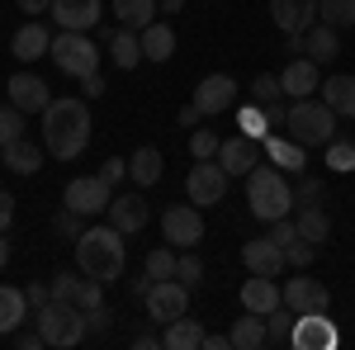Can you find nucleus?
<instances>
[{
  "mask_svg": "<svg viewBox=\"0 0 355 350\" xmlns=\"http://www.w3.org/2000/svg\"><path fill=\"white\" fill-rule=\"evenodd\" d=\"M318 19L331 28H351L355 24V0H318Z\"/></svg>",
  "mask_w": 355,
  "mask_h": 350,
  "instance_id": "nucleus-37",
  "label": "nucleus"
},
{
  "mask_svg": "<svg viewBox=\"0 0 355 350\" xmlns=\"http://www.w3.org/2000/svg\"><path fill=\"white\" fill-rule=\"evenodd\" d=\"M110 322H114V313L105 308V303L85 313V331H90V336H100V331H110Z\"/></svg>",
  "mask_w": 355,
  "mask_h": 350,
  "instance_id": "nucleus-47",
  "label": "nucleus"
},
{
  "mask_svg": "<svg viewBox=\"0 0 355 350\" xmlns=\"http://www.w3.org/2000/svg\"><path fill=\"white\" fill-rule=\"evenodd\" d=\"M218 147H223V137L209 133V128H194V133H190V157H194V161H214Z\"/></svg>",
  "mask_w": 355,
  "mask_h": 350,
  "instance_id": "nucleus-41",
  "label": "nucleus"
},
{
  "mask_svg": "<svg viewBox=\"0 0 355 350\" xmlns=\"http://www.w3.org/2000/svg\"><path fill=\"white\" fill-rule=\"evenodd\" d=\"M284 308H294V313H327V303H331V294H327V284L322 279H313L308 270H299L294 279H284Z\"/></svg>",
  "mask_w": 355,
  "mask_h": 350,
  "instance_id": "nucleus-11",
  "label": "nucleus"
},
{
  "mask_svg": "<svg viewBox=\"0 0 355 350\" xmlns=\"http://www.w3.org/2000/svg\"><path fill=\"white\" fill-rule=\"evenodd\" d=\"M123 265H128V246H123V232L105 222V227H85L76 237V270L100 279V284H114L123 279Z\"/></svg>",
  "mask_w": 355,
  "mask_h": 350,
  "instance_id": "nucleus-2",
  "label": "nucleus"
},
{
  "mask_svg": "<svg viewBox=\"0 0 355 350\" xmlns=\"http://www.w3.org/2000/svg\"><path fill=\"white\" fill-rule=\"evenodd\" d=\"M10 227H15V194L0 189V232H10Z\"/></svg>",
  "mask_w": 355,
  "mask_h": 350,
  "instance_id": "nucleus-52",
  "label": "nucleus"
},
{
  "mask_svg": "<svg viewBox=\"0 0 355 350\" xmlns=\"http://www.w3.org/2000/svg\"><path fill=\"white\" fill-rule=\"evenodd\" d=\"M204 326L194 322V317H175V322H166L162 331V350H204Z\"/></svg>",
  "mask_w": 355,
  "mask_h": 350,
  "instance_id": "nucleus-26",
  "label": "nucleus"
},
{
  "mask_svg": "<svg viewBox=\"0 0 355 350\" xmlns=\"http://www.w3.org/2000/svg\"><path fill=\"white\" fill-rule=\"evenodd\" d=\"M175 261H180V256H175V246L166 242V246H152V251H147V274H152V279H175Z\"/></svg>",
  "mask_w": 355,
  "mask_h": 350,
  "instance_id": "nucleus-38",
  "label": "nucleus"
},
{
  "mask_svg": "<svg viewBox=\"0 0 355 350\" xmlns=\"http://www.w3.org/2000/svg\"><path fill=\"white\" fill-rule=\"evenodd\" d=\"M322 194H327V185L313 180V175H303L299 185H294V199H299V204H322Z\"/></svg>",
  "mask_w": 355,
  "mask_h": 350,
  "instance_id": "nucleus-46",
  "label": "nucleus"
},
{
  "mask_svg": "<svg viewBox=\"0 0 355 350\" xmlns=\"http://www.w3.org/2000/svg\"><path fill=\"white\" fill-rule=\"evenodd\" d=\"M237 128H242L251 142H266L270 137V123H266V114H261V105L251 100V105H242V114H237Z\"/></svg>",
  "mask_w": 355,
  "mask_h": 350,
  "instance_id": "nucleus-39",
  "label": "nucleus"
},
{
  "mask_svg": "<svg viewBox=\"0 0 355 350\" xmlns=\"http://www.w3.org/2000/svg\"><path fill=\"white\" fill-rule=\"evenodd\" d=\"M53 19L67 33H90V28L105 19V5L100 0H53Z\"/></svg>",
  "mask_w": 355,
  "mask_h": 350,
  "instance_id": "nucleus-14",
  "label": "nucleus"
},
{
  "mask_svg": "<svg viewBox=\"0 0 355 350\" xmlns=\"http://www.w3.org/2000/svg\"><path fill=\"white\" fill-rule=\"evenodd\" d=\"M110 57L119 71H137L147 57H142V38H137V28H123L119 24V33L110 38Z\"/></svg>",
  "mask_w": 355,
  "mask_h": 350,
  "instance_id": "nucleus-29",
  "label": "nucleus"
},
{
  "mask_svg": "<svg viewBox=\"0 0 355 350\" xmlns=\"http://www.w3.org/2000/svg\"><path fill=\"white\" fill-rule=\"evenodd\" d=\"M294 222H299V237H303V242H313L318 251H322V242L331 237V218H327V209H322V204H299Z\"/></svg>",
  "mask_w": 355,
  "mask_h": 350,
  "instance_id": "nucleus-28",
  "label": "nucleus"
},
{
  "mask_svg": "<svg viewBox=\"0 0 355 350\" xmlns=\"http://www.w3.org/2000/svg\"><path fill=\"white\" fill-rule=\"evenodd\" d=\"M15 346L19 350H38V346H48V341H43V331L33 326V331H19V336H15Z\"/></svg>",
  "mask_w": 355,
  "mask_h": 350,
  "instance_id": "nucleus-54",
  "label": "nucleus"
},
{
  "mask_svg": "<svg viewBox=\"0 0 355 350\" xmlns=\"http://www.w3.org/2000/svg\"><path fill=\"white\" fill-rule=\"evenodd\" d=\"M336 33H341V28H331V24H322V19H318V24L303 33V57H313L318 67H327L331 57L341 53V38H336Z\"/></svg>",
  "mask_w": 355,
  "mask_h": 350,
  "instance_id": "nucleus-25",
  "label": "nucleus"
},
{
  "mask_svg": "<svg viewBox=\"0 0 355 350\" xmlns=\"http://www.w3.org/2000/svg\"><path fill=\"white\" fill-rule=\"evenodd\" d=\"M279 90H284L289 100L318 95V90H322V81H318V62H313V57H294V62L279 71Z\"/></svg>",
  "mask_w": 355,
  "mask_h": 350,
  "instance_id": "nucleus-17",
  "label": "nucleus"
},
{
  "mask_svg": "<svg viewBox=\"0 0 355 350\" xmlns=\"http://www.w3.org/2000/svg\"><path fill=\"white\" fill-rule=\"evenodd\" d=\"M242 265L251 270V274H270V279H279V270L289 265V261H284V246H275L270 237H251V242L242 246Z\"/></svg>",
  "mask_w": 355,
  "mask_h": 350,
  "instance_id": "nucleus-18",
  "label": "nucleus"
},
{
  "mask_svg": "<svg viewBox=\"0 0 355 350\" xmlns=\"http://www.w3.org/2000/svg\"><path fill=\"white\" fill-rule=\"evenodd\" d=\"M199 119H204V114H199L194 105H185V109H180V128H199Z\"/></svg>",
  "mask_w": 355,
  "mask_h": 350,
  "instance_id": "nucleus-57",
  "label": "nucleus"
},
{
  "mask_svg": "<svg viewBox=\"0 0 355 350\" xmlns=\"http://www.w3.org/2000/svg\"><path fill=\"white\" fill-rule=\"evenodd\" d=\"M28 317V298L24 289H15V284H0V336L5 331H19V322Z\"/></svg>",
  "mask_w": 355,
  "mask_h": 350,
  "instance_id": "nucleus-32",
  "label": "nucleus"
},
{
  "mask_svg": "<svg viewBox=\"0 0 355 350\" xmlns=\"http://www.w3.org/2000/svg\"><path fill=\"white\" fill-rule=\"evenodd\" d=\"M313 256H318V246L303 242V237H294V242L284 246V261H289L294 270H308V265H313Z\"/></svg>",
  "mask_w": 355,
  "mask_h": 350,
  "instance_id": "nucleus-45",
  "label": "nucleus"
},
{
  "mask_svg": "<svg viewBox=\"0 0 355 350\" xmlns=\"http://www.w3.org/2000/svg\"><path fill=\"white\" fill-rule=\"evenodd\" d=\"M90 105L85 95H62L43 109V147L53 152V161H76L90 147Z\"/></svg>",
  "mask_w": 355,
  "mask_h": 350,
  "instance_id": "nucleus-1",
  "label": "nucleus"
},
{
  "mask_svg": "<svg viewBox=\"0 0 355 350\" xmlns=\"http://www.w3.org/2000/svg\"><path fill=\"white\" fill-rule=\"evenodd\" d=\"M214 161L227 170V175H251V166H256V142L251 137H223V147H218V157Z\"/></svg>",
  "mask_w": 355,
  "mask_h": 350,
  "instance_id": "nucleus-23",
  "label": "nucleus"
},
{
  "mask_svg": "<svg viewBox=\"0 0 355 350\" xmlns=\"http://www.w3.org/2000/svg\"><path fill=\"white\" fill-rule=\"evenodd\" d=\"M162 170H166V157L157 152V147H137L133 157H128V175H133L137 189L157 185V180H162Z\"/></svg>",
  "mask_w": 355,
  "mask_h": 350,
  "instance_id": "nucleus-30",
  "label": "nucleus"
},
{
  "mask_svg": "<svg viewBox=\"0 0 355 350\" xmlns=\"http://www.w3.org/2000/svg\"><path fill=\"white\" fill-rule=\"evenodd\" d=\"M294 322H299V313L284 303L275 313H266V346H294Z\"/></svg>",
  "mask_w": 355,
  "mask_h": 350,
  "instance_id": "nucleus-35",
  "label": "nucleus"
},
{
  "mask_svg": "<svg viewBox=\"0 0 355 350\" xmlns=\"http://www.w3.org/2000/svg\"><path fill=\"white\" fill-rule=\"evenodd\" d=\"M322 100L336 109V119H355V76H327Z\"/></svg>",
  "mask_w": 355,
  "mask_h": 350,
  "instance_id": "nucleus-31",
  "label": "nucleus"
},
{
  "mask_svg": "<svg viewBox=\"0 0 355 350\" xmlns=\"http://www.w3.org/2000/svg\"><path fill=\"white\" fill-rule=\"evenodd\" d=\"M137 38H142V57H147V62H171V57H175V28L162 24V19H152Z\"/></svg>",
  "mask_w": 355,
  "mask_h": 350,
  "instance_id": "nucleus-27",
  "label": "nucleus"
},
{
  "mask_svg": "<svg viewBox=\"0 0 355 350\" xmlns=\"http://www.w3.org/2000/svg\"><path fill=\"white\" fill-rule=\"evenodd\" d=\"M152 284H157V279H152V274L142 270L137 279H128V294H133V298H142V303H147V294H152Z\"/></svg>",
  "mask_w": 355,
  "mask_h": 350,
  "instance_id": "nucleus-53",
  "label": "nucleus"
},
{
  "mask_svg": "<svg viewBox=\"0 0 355 350\" xmlns=\"http://www.w3.org/2000/svg\"><path fill=\"white\" fill-rule=\"evenodd\" d=\"M15 137H24V114L15 105H5L0 109V147H10Z\"/></svg>",
  "mask_w": 355,
  "mask_h": 350,
  "instance_id": "nucleus-43",
  "label": "nucleus"
},
{
  "mask_svg": "<svg viewBox=\"0 0 355 350\" xmlns=\"http://www.w3.org/2000/svg\"><path fill=\"white\" fill-rule=\"evenodd\" d=\"M5 95H10V105L19 109V114H43V109L53 105V90H48V81H43V76H33V71L10 76Z\"/></svg>",
  "mask_w": 355,
  "mask_h": 350,
  "instance_id": "nucleus-13",
  "label": "nucleus"
},
{
  "mask_svg": "<svg viewBox=\"0 0 355 350\" xmlns=\"http://www.w3.org/2000/svg\"><path fill=\"white\" fill-rule=\"evenodd\" d=\"M336 346V326L322 313H299L294 322V350H331Z\"/></svg>",
  "mask_w": 355,
  "mask_h": 350,
  "instance_id": "nucleus-19",
  "label": "nucleus"
},
{
  "mask_svg": "<svg viewBox=\"0 0 355 350\" xmlns=\"http://www.w3.org/2000/svg\"><path fill=\"white\" fill-rule=\"evenodd\" d=\"M279 303H284V294H279V284H275L270 274H251V279L242 284V308L246 313H261V317H266V313H275Z\"/></svg>",
  "mask_w": 355,
  "mask_h": 350,
  "instance_id": "nucleus-21",
  "label": "nucleus"
},
{
  "mask_svg": "<svg viewBox=\"0 0 355 350\" xmlns=\"http://www.w3.org/2000/svg\"><path fill=\"white\" fill-rule=\"evenodd\" d=\"M53 232L57 237H67V242H76L85 232V213H76V209H62V213L53 218Z\"/></svg>",
  "mask_w": 355,
  "mask_h": 350,
  "instance_id": "nucleus-42",
  "label": "nucleus"
},
{
  "mask_svg": "<svg viewBox=\"0 0 355 350\" xmlns=\"http://www.w3.org/2000/svg\"><path fill=\"white\" fill-rule=\"evenodd\" d=\"M270 19L284 38L289 33H308L318 24V0H270Z\"/></svg>",
  "mask_w": 355,
  "mask_h": 350,
  "instance_id": "nucleus-15",
  "label": "nucleus"
},
{
  "mask_svg": "<svg viewBox=\"0 0 355 350\" xmlns=\"http://www.w3.org/2000/svg\"><path fill=\"white\" fill-rule=\"evenodd\" d=\"M266 157H270L284 175H303V170H308V147H299L294 137H275L270 133L266 137Z\"/></svg>",
  "mask_w": 355,
  "mask_h": 350,
  "instance_id": "nucleus-24",
  "label": "nucleus"
},
{
  "mask_svg": "<svg viewBox=\"0 0 355 350\" xmlns=\"http://www.w3.org/2000/svg\"><path fill=\"white\" fill-rule=\"evenodd\" d=\"M133 346H137V350H157V346H162V336H157V331H137Z\"/></svg>",
  "mask_w": 355,
  "mask_h": 350,
  "instance_id": "nucleus-55",
  "label": "nucleus"
},
{
  "mask_svg": "<svg viewBox=\"0 0 355 350\" xmlns=\"http://www.w3.org/2000/svg\"><path fill=\"white\" fill-rule=\"evenodd\" d=\"M232 100H237V81H232L227 71H214V76H204V81L194 85L190 105L199 109L204 119H214V114H223V109H232Z\"/></svg>",
  "mask_w": 355,
  "mask_h": 350,
  "instance_id": "nucleus-12",
  "label": "nucleus"
},
{
  "mask_svg": "<svg viewBox=\"0 0 355 350\" xmlns=\"http://www.w3.org/2000/svg\"><path fill=\"white\" fill-rule=\"evenodd\" d=\"M147 218H152V209H147V199H142L137 189H133V194L123 189V194H114V199H110V222L123 232V237L142 232V227H147Z\"/></svg>",
  "mask_w": 355,
  "mask_h": 350,
  "instance_id": "nucleus-16",
  "label": "nucleus"
},
{
  "mask_svg": "<svg viewBox=\"0 0 355 350\" xmlns=\"http://www.w3.org/2000/svg\"><path fill=\"white\" fill-rule=\"evenodd\" d=\"M105 90H110V85H105V76H100V71H90V76H81V95H85V100H100Z\"/></svg>",
  "mask_w": 355,
  "mask_h": 350,
  "instance_id": "nucleus-49",
  "label": "nucleus"
},
{
  "mask_svg": "<svg viewBox=\"0 0 355 350\" xmlns=\"http://www.w3.org/2000/svg\"><path fill=\"white\" fill-rule=\"evenodd\" d=\"M157 10H162L157 0H114V19L123 28H137V33L157 19Z\"/></svg>",
  "mask_w": 355,
  "mask_h": 350,
  "instance_id": "nucleus-34",
  "label": "nucleus"
},
{
  "mask_svg": "<svg viewBox=\"0 0 355 350\" xmlns=\"http://www.w3.org/2000/svg\"><path fill=\"white\" fill-rule=\"evenodd\" d=\"M227 336H232V346H237V350H261V346H266V317L242 308V317L232 322V331H227Z\"/></svg>",
  "mask_w": 355,
  "mask_h": 350,
  "instance_id": "nucleus-33",
  "label": "nucleus"
},
{
  "mask_svg": "<svg viewBox=\"0 0 355 350\" xmlns=\"http://www.w3.org/2000/svg\"><path fill=\"white\" fill-rule=\"evenodd\" d=\"M33 322H38V331H43V341L57 346V350H71V346H81L85 336H90V331H85V308L62 303V298L33 308Z\"/></svg>",
  "mask_w": 355,
  "mask_h": 350,
  "instance_id": "nucleus-5",
  "label": "nucleus"
},
{
  "mask_svg": "<svg viewBox=\"0 0 355 350\" xmlns=\"http://www.w3.org/2000/svg\"><path fill=\"white\" fill-rule=\"evenodd\" d=\"M232 346V336H204V350H227Z\"/></svg>",
  "mask_w": 355,
  "mask_h": 350,
  "instance_id": "nucleus-58",
  "label": "nucleus"
},
{
  "mask_svg": "<svg viewBox=\"0 0 355 350\" xmlns=\"http://www.w3.org/2000/svg\"><path fill=\"white\" fill-rule=\"evenodd\" d=\"M284 128H289V137L299 142V147H327L331 137H336V109L327 105V100H294L289 105V114H284Z\"/></svg>",
  "mask_w": 355,
  "mask_h": 350,
  "instance_id": "nucleus-4",
  "label": "nucleus"
},
{
  "mask_svg": "<svg viewBox=\"0 0 355 350\" xmlns=\"http://www.w3.org/2000/svg\"><path fill=\"white\" fill-rule=\"evenodd\" d=\"M110 199H114V185L105 175H76V180L67 185V194H62V204L76 209V213H85V218L110 213Z\"/></svg>",
  "mask_w": 355,
  "mask_h": 350,
  "instance_id": "nucleus-8",
  "label": "nucleus"
},
{
  "mask_svg": "<svg viewBox=\"0 0 355 350\" xmlns=\"http://www.w3.org/2000/svg\"><path fill=\"white\" fill-rule=\"evenodd\" d=\"M175 279H180L190 294L199 289V284H204V261L194 256V246H190V251H180V261H175Z\"/></svg>",
  "mask_w": 355,
  "mask_h": 350,
  "instance_id": "nucleus-40",
  "label": "nucleus"
},
{
  "mask_svg": "<svg viewBox=\"0 0 355 350\" xmlns=\"http://www.w3.org/2000/svg\"><path fill=\"white\" fill-rule=\"evenodd\" d=\"M24 15H43V10H53V0H15Z\"/></svg>",
  "mask_w": 355,
  "mask_h": 350,
  "instance_id": "nucleus-56",
  "label": "nucleus"
},
{
  "mask_svg": "<svg viewBox=\"0 0 355 350\" xmlns=\"http://www.w3.org/2000/svg\"><path fill=\"white\" fill-rule=\"evenodd\" d=\"M53 48V33L38 24V19H28V24L15 28V38H10V53L19 57V62H38V57H48Z\"/></svg>",
  "mask_w": 355,
  "mask_h": 350,
  "instance_id": "nucleus-20",
  "label": "nucleus"
},
{
  "mask_svg": "<svg viewBox=\"0 0 355 350\" xmlns=\"http://www.w3.org/2000/svg\"><path fill=\"white\" fill-rule=\"evenodd\" d=\"M48 57L57 62V71H67V76H90V71H100V48H95V38L90 33H57L53 48H48Z\"/></svg>",
  "mask_w": 355,
  "mask_h": 350,
  "instance_id": "nucleus-6",
  "label": "nucleus"
},
{
  "mask_svg": "<svg viewBox=\"0 0 355 350\" xmlns=\"http://www.w3.org/2000/svg\"><path fill=\"white\" fill-rule=\"evenodd\" d=\"M227 170L218 161H194L190 175H185V194H190V204H204V209H214L223 204V194H227Z\"/></svg>",
  "mask_w": 355,
  "mask_h": 350,
  "instance_id": "nucleus-9",
  "label": "nucleus"
},
{
  "mask_svg": "<svg viewBox=\"0 0 355 350\" xmlns=\"http://www.w3.org/2000/svg\"><path fill=\"white\" fill-rule=\"evenodd\" d=\"M251 100H256V105L284 100V90H279V76H270V71H266V76H256V81H251Z\"/></svg>",
  "mask_w": 355,
  "mask_h": 350,
  "instance_id": "nucleus-44",
  "label": "nucleus"
},
{
  "mask_svg": "<svg viewBox=\"0 0 355 350\" xmlns=\"http://www.w3.org/2000/svg\"><path fill=\"white\" fill-rule=\"evenodd\" d=\"M76 279H81V274H71V270H62V274H53V298H62V303H71V294H76Z\"/></svg>",
  "mask_w": 355,
  "mask_h": 350,
  "instance_id": "nucleus-48",
  "label": "nucleus"
},
{
  "mask_svg": "<svg viewBox=\"0 0 355 350\" xmlns=\"http://www.w3.org/2000/svg\"><path fill=\"white\" fill-rule=\"evenodd\" d=\"M10 265V242H5V232H0V270Z\"/></svg>",
  "mask_w": 355,
  "mask_h": 350,
  "instance_id": "nucleus-60",
  "label": "nucleus"
},
{
  "mask_svg": "<svg viewBox=\"0 0 355 350\" xmlns=\"http://www.w3.org/2000/svg\"><path fill=\"white\" fill-rule=\"evenodd\" d=\"M43 152L48 147H33L28 137H15L10 147H0V166L15 170V175H38L43 170Z\"/></svg>",
  "mask_w": 355,
  "mask_h": 350,
  "instance_id": "nucleus-22",
  "label": "nucleus"
},
{
  "mask_svg": "<svg viewBox=\"0 0 355 350\" xmlns=\"http://www.w3.org/2000/svg\"><path fill=\"white\" fill-rule=\"evenodd\" d=\"M322 166H327V170H336V175H351V170H355V142L331 137L327 147H322Z\"/></svg>",
  "mask_w": 355,
  "mask_h": 350,
  "instance_id": "nucleus-36",
  "label": "nucleus"
},
{
  "mask_svg": "<svg viewBox=\"0 0 355 350\" xmlns=\"http://www.w3.org/2000/svg\"><path fill=\"white\" fill-rule=\"evenodd\" d=\"M24 298H28V308H43V303H53V284H28Z\"/></svg>",
  "mask_w": 355,
  "mask_h": 350,
  "instance_id": "nucleus-51",
  "label": "nucleus"
},
{
  "mask_svg": "<svg viewBox=\"0 0 355 350\" xmlns=\"http://www.w3.org/2000/svg\"><path fill=\"white\" fill-rule=\"evenodd\" d=\"M100 175H105V180H110V185H119V180H123V175H128V161H123V157H110V161L100 166Z\"/></svg>",
  "mask_w": 355,
  "mask_h": 350,
  "instance_id": "nucleus-50",
  "label": "nucleus"
},
{
  "mask_svg": "<svg viewBox=\"0 0 355 350\" xmlns=\"http://www.w3.org/2000/svg\"><path fill=\"white\" fill-rule=\"evenodd\" d=\"M185 313H190V289L180 279H157L152 294H147V317L166 326V322H175V317H185Z\"/></svg>",
  "mask_w": 355,
  "mask_h": 350,
  "instance_id": "nucleus-10",
  "label": "nucleus"
},
{
  "mask_svg": "<svg viewBox=\"0 0 355 350\" xmlns=\"http://www.w3.org/2000/svg\"><path fill=\"white\" fill-rule=\"evenodd\" d=\"M162 242H171L175 251H190L204 242V213L199 204H171L162 213Z\"/></svg>",
  "mask_w": 355,
  "mask_h": 350,
  "instance_id": "nucleus-7",
  "label": "nucleus"
},
{
  "mask_svg": "<svg viewBox=\"0 0 355 350\" xmlns=\"http://www.w3.org/2000/svg\"><path fill=\"white\" fill-rule=\"evenodd\" d=\"M246 204H251V213L261 218V222H275V218H289L294 213V185L284 180V170L279 166H251V175H246Z\"/></svg>",
  "mask_w": 355,
  "mask_h": 350,
  "instance_id": "nucleus-3",
  "label": "nucleus"
},
{
  "mask_svg": "<svg viewBox=\"0 0 355 350\" xmlns=\"http://www.w3.org/2000/svg\"><path fill=\"white\" fill-rule=\"evenodd\" d=\"M162 5V15H175V10H185V0H157Z\"/></svg>",
  "mask_w": 355,
  "mask_h": 350,
  "instance_id": "nucleus-59",
  "label": "nucleus"
}]
</instances>
